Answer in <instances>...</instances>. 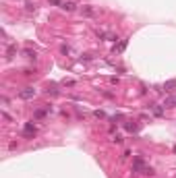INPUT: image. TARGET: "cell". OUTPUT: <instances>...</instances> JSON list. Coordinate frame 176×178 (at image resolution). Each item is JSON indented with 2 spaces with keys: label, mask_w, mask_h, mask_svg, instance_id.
Wrapping results in <instances>:
<instances>
[{
  "label": "cell",
  "mask_w": 176,
  "mask_h": 178,
  "mask_svg": "<svg viewBox=\"0 0 176 178\" xmlns=\"http://www.w3.org/2000/svg\"><path fill=\"white\" fill-rule=\"evenodd\" d=\"M23 135H25V137H33V135H35V126H33V122H27V124H25Z\"/></svg>",
  "instance_id": "1"
},
{
  "label": "cell",
  "mask_w": 176,
  "mask_h": 178,
  "mask_svg": "<svg viewBox=\"0 0 176 178\" xmlns=\"http://www.w3.org/2000/svg\"><path fill=\"white\" fill-rule=\"evenodd\" d=\"M33 95H35V89H33V87H27L25 91L19 93V97H23V99H29V97H33Z\"/></svg>",
  "instance_id": "2"
},
{
  "label": "cell",
  "mask_w": 176,
  "mask_h": 178,
  "mask_svg": "<svg viewBox=\"0 0 176 178\" xmlns=\"http://www.w3.org/2000/svg\"><path fill=\"white\" fill-rule=\"evenodd\" d=\"M62 8H64V10H73L75 6H73V2H62Z\"/></svg>",
  "instance_id": "3"
}]
</instances>
